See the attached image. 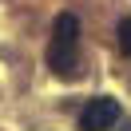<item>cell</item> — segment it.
I'll use <instances>...</instances> for the list:
<instances>
[{
    "mask_svg": "<svg viewBox=\"0 0 131 131\" xmlns=\"http://www.w3.org/2000/svg\"><path fill=\"white\" fill-rule=\"evenodd\" d=\"M115 36H119V52L131 60V16H123L119 24H115Z\"/></svg>",
    "mask_w": 131,
    "mask_h": 131,
    "instance_id": "3957f363",
    "label": "cell"
},
{
    "mask_svg": "<svg viewBox=\"0 0 131 131\" xmlns=\"http://www.w3.org/2000/svg\"><path fill=\"white\" fill-rule=\"evenodd\" d=\"M75 48H80V20H75V12H60L56 24H52L48 68H52L56 75H64V80H75V72H80V56H75Z\"/></svg>",
    "mask_w": 131,
    "mask_h": 131,
    "instance_id": "6da1fadb",
    "label": "cell"
},
{
    "mask_svg": "<svg viewBox=\"0 0 131 131\" xmlns=\"http://www.w3.org/2000/svg\"><path fill=\"white\" fill-rule=\"evenodd\" d=\"M115 123H119V103L111 95L88 99V107L80 111V131H111Z\"/></svg>",
    "mask_w": 131,
    "mask_h": 131,
    "instance_id": "7a4b0ae2",
    "label": "cell"
}]
</instances>
